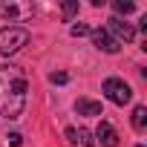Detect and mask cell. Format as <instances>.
<instances>
[{
  "mask_svg": "<svg viewBox=\"0 0 147 147\" xmlns=\"http://www.w3.org/2000/svg\"><path fill=\"white\" fill-rule=\"evenodd\" d=\"M26 90L29 81L20 66H0V115L3 118H20L26 107Z\"/></svg>",
  "mask_w": 147,
  "mask_h": 147,
  "instance_id": "6da1fadb",
  "label": "cell"
},
{
  "mask_svg": "<svg viewBox=\"0 0 147 147\" xmlns=\"http://www.w3.org/2000/svg\"><path fill=\"white\" fill-rule=\"evenodd\" d=\"M29 43V29L23 26H6L0 29V55H15Z\"/></svg>",
  "mask_w": 147,
  "mask_h": 147,
  "instance_id": "7a4b0ae2",
  "label": "cell"
},
{
  "mask_svg": "<svg viewBox=\"0 0 147 147\" xmlns=\"http://www.w3.org/2000/svg\"><path fill=\"white\" fill-rule=\"evenodd\" d=\"M101 90H104V95H107L113 104H118V107H124V104L133 101V90H130V84H124L121 78H107V81L101 84Z\"/></svg>",
  "mask_w": 147,
  "mask_h": 147,
  "instance_id": "3957f363",
  "label": "cell"
},
{
  "mask_svg": "<svg viewBox=\"0 0 147 147\" xmlns=\"http://www.w3.org/2000/svg\"><path fill=\"white\" fill-rule=\"evenodd\" d=\"M90 38H92V46H95V49H101V52H107V55H115V52H118V40H115L107 29H92Z\"/></svg>",
  "mask_w": 147,
  "mask_h": 147,
  "instance_id": "277c9868",
  "label": "cell"
},
{
  "mask_svg": "<svg viewBox=\"0 0 147 147\" xmlns=\"http://www.w3.org/2000/svg\"><path fill=\"white\" fill-rule=\"evenodd\" d=\"M107 23H110L107 29H110V32L115 35V40H124V43H130V40H136V29H133L130 23H124L121 18H110Z\"/></svg>",
  "mask_w": 147,
  "mask_h": 147,
  "instance_id": "5b68a950",
  "label": "cell"
},
{
  "mask_svg": "<svg viewBox=\"0 0 147 147\" xmlns=\"http://www.w3.org/2000/svg\"><path fill=\"white\" fill-rule=\"evenodd\" d=\"M92 138H98L101 147H118V133H115V127H113L110 121H101Z\"/></svg>",
  "mask_w": 147,
  "mask_h": 147,
  "instance_id": "8992f818",
  "label": "cell"
},
{
  "mask_svg": "<svg viewBox=\"0 0 147 147\" xmlns=\"http://www.w3.org/2000/svg\"><path fill=\"white\" fill-rule=\"evenodd\" d=\"M66 138L69 141H75V144H84V147H95V138H92V133L90 130H75V127H66Z\"/></svg>",
  "mask_w": 147,
  "mask_h": 147,
  "instance_id": "52a82bcc",
  "label": "cell"
},
{
  "mask_svg": "<svg viewBox=\"0 0 147 147\" xmlns=\"http://www.w3.org/2000/svg\"><path fill=\"white\" fill-rule=\"evenodd\" d=\"M75 113H78V115H104L101 104L92 101V98H78V101H75Z\"/></svg>",
  "mask_w": 147,
  "mask_h": 147,
  "instance_id": "ba28073f",
  "label": "cell"
},
{
  "mask_svg": "<svg viewBox=\"0 0 147 147\" xmlns=\"http://www.w3.org/2000/svg\"><path fill=\"white\" fill-rule=\"evenodd\" d=\"M144 127H147V107H144V104H138V107L133 110V130H136V133H141Z\"/></svg>",
  "mask_w": 147,
  "mask_h": 147,
  "instance_id": "9c48e42d",
  "label": "cell"
},
{
  "mask_svg": "<svg viewBox=\"0 0 147 147\" xmlns=\"http://www.w3.org/2000/svg\"><path fill=\"white\" fill-rule=\"evenodd\" d=\"M61 12H63V20H72L78 15V0H66V3L61 6Z\"/></svg>",
  "mask_w": 147,
  "mask_h": 147,
  "instance_id": "30bf717a",
  "label": "cell"
},
{
  "mask_svg": "<svg viewBox=\"0 0 147 147\" xmlns=\"http://www.w3.org/2000/svg\"><path fill=\"white\" fill-rule=\"evenodd\" d=\"M113 9H115V15H130V12H136V3H130V0H115Z\"/></svg>",
  "mask_w": 147,
  "mask_h": 147,
  "instance_id": "8fae6325",
  "label": "cell"
},
{
  "mask_svg": "<svg viewBox=\"0 0 147 147\" xmlns=\"http://www.w3.org/2000/svg\"><path fill=\"white\" fill-rule=\"evenodd\" d=\"M69 32H72V38H84V35H90V32H92V29H90V26H87V23H75V26H72V29H69Z\"/></svg>",
  "mask_w": 147,
  "mask_h": 147,
  "instance_id": "7c38bea8",
  "label": "cell"
},
{
  "mask_svg": "<svg viewBox=\"0 0 147 147\" xmlns=\"http://www.w3.org/2000/svg\"><path fill=\"white\" fill-rule=\"evenodd\" d=\"M0 15L3 18H18V6L15 3H0Z\"/></svg>",
  "mask_w": 147,
  "mask_h": 147,
  "instance_id": "4fadbf2b",
  "label": "cell"
},
{
  "mask_svg": "<svg viewBox=\"0 0 147 147\" xmlns=\"http://www.w3.org/2000/svg\"><path fill=\"white\" fill-rule=\"evenodd\" d=\"M49 81H52V84H66V81H69V75H66V72H52Z\"/></svg>",
  "mask_w": 147,
  "mask_h": 147,
  "instance_id": "5bb4252c",
  "label": "cell"
},
{
  "mask_svg": "<svg viewBox=\"0 0 147 147\" xmlns=\"http://www.w3.org/2000/svg\"><path fill=\"white\" fill-rule=\"evenodd\" d=\"M20 141H23L20 133H9V144H12V147H20Z\"/></svg>",
  "mask_w": 147,
  "mask_h": 147,
  "instance_id": "9a60e30c",
  "label": "cell"
},
{
  "mask_svg": "<svg viewBox=\"0 0 147 147\" xmlns=\"http://www.w3.org/2000/svg\"><path fill=\"white\" fill-rule=\"evenodd\" d=\"M138 147H144V144H138Z\"/></svg>",
  "mask_w": 147,
  "mask_h": 147,
  "instance_id": "2e32d148",
  "label": "cell"
}]
</instances>
